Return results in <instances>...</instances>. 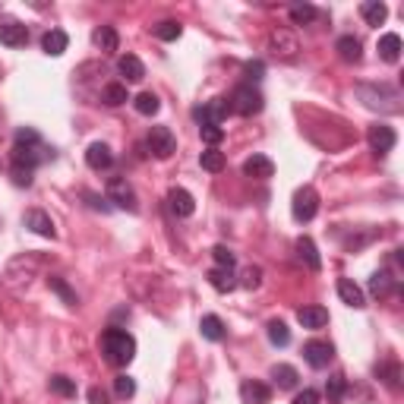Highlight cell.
Returning <instances> with one entry per match:
<instances>
[{
  "mask_svg": "<svg viewBox=\"0 0 404 404\" xmlns=\"http://www.w3.org/2000/svg\"><path fill=\"white\" fill-rule=\"evenodd\" d=\"M240 401L243 404H269L272 401V385L259 383V379H247L240 385Z\"/></svg>",
  "mask_w": 404,
  "mask_h": 404,
  "instance_id": "14",
  "label": "cell"
},
{
  "mask_svg": "<svg viewBox=\"0 0 404 404\" xmlns=\"http://www.w3.org/2000/svg\"><path fill=\"white\" fill-rule=\"evenodd\" d=\"M243 288H247V291H256V288H259V284H263V269H259V265H247V269H243Z\"/></svg>",
  "mask_w": 404,
  "mask_h": 404,
  "instance_id": "45",
  "label": "cell"
},
{
  "mask_svg": "<svg viewBox=\"0 0 404 404\" xmlns=\"http://www.w3.org/2000/svg\"><path fill=\"white\" fill-rule=\"evenodd\" d=\"M344 392H348V379L341 376V373H332V376L326 379V395H328V401H341V398H344Z\"/></svg>",
  "mask_w": 404,
  "mask_h": 404,
  "instance_id": "39",
  "label": "cell"
},
{
  "mask_svg": "<svg viewBox=\"0 0 404 404\" xmlns=\"http://www.w3.org/2000/svg\"><path fill=\"white\" fill-rule=\"evenodd\" d=\"M367 142H369V149L376 152V155H385V152L395 149L398 136H395V130H392L389 123H373V127L367 130Z\"/></svg>",
  "mask_w": 404,
  "mask_h": 404,
  "instance_id": "9",
  "label": "cell"
},
{
  "mask_svg": "<svg viewBox=\"0 0 404 404\" xmlns=\"http://www.w3.org/2000/svg\"><path fill=\"white\" fill-rule=\"evenodd\" d=\"M269 341L275 348H288V344H291V328L284 326L281 319H272L269 322Z\"/></svg>",
  "mask_w": 404,
  "mask_h": 404,
  "instance_id": "37",
  "label": "cell"
},
{
  "mask_svg": "<svg viewBox=\"0 0 404 404\" xmlns=\"http://www.w3.org/2000/svg\"><path fill=\"white\" fill-rule=\"evenodd\" d=\"M199 332H202V338L206 341H225V322L218 319V316H202V322H199Z\"/></svg>",
  "mask_w": 404,
  "mask_h": 404,
  "instance_id": "33",
  "label": "cell"
},
{
  "mask_svg": "<svg viewBox=\"0 0 404 404\" xmlns=\"http://www.w3.org/2000/svg\"><path fill=\"white\" fill-rule=\"evenodd\" d=\"M85 164H89L92 170H107L114 164L111 149H107L105 142H92V146L85 149Z\"/></svg>",
  "mask_w": 404,
  "mask_h": 404,
  "instance_id": "18",
  "label": "cell"
},
{
  "mask_svg": "<svg viewBox=\"0 0 404 404\" xmlns=\"http://www.w3.org/2000/svg\"><path fill=\"white\" fill-rule=\"evenodd\" d=\"M48 288H51V291H54L60 300H64L67 306H76V304H79L76 291H73L70 284H67V278H60V275H51V278H48Z\"/></svg>",
  "mask_w": 404,
  "mask_h": 404,
  "instance_id": "31",
  "label": "cell"
},
{
  "mask_svg": "<svg viewBox=\"0 0 404 404\" xmlns=\"http://www.w3.org/2000/svg\"><path fill=\"white\" fill-rule=\"evenodd\" d=\"M199 164H202V170H209V174H218V170H225V152L206 149L199 155Z\"/></svg>",
  "mask_w": 404,
  "mask_h": 404,
  "instance_id": "38",
  "label": "cell"
},
{
  "mask_svg": "<svg viewBox=\"0 0 404 404\" xmlns=\"http://www.w3.org/2000/svg\"><path fill=\"white\" fill-rule=\"evenodd\" d=\"M297 256L306 263V269H310V272H319L322 269L319 249H316V243H313L310 237H297Z\"/></svg>",
  "mask_w": 404,
  "mask_h": 404,
  "instance_id": "26",
  "label": "cell"
},
{
  "mask_svg": "<svg viewBox=\"0 0 404 404\" xmlns=\"http://www.w3.org/2000/svg\"><path fill=\"white\" fill-rule=\"evenodd\" d=\"M133 105L142 117H155V114L161 111V101H158V95H152V92H139L133 98Z\"/></svg>",
  "mask_w": 404,
  "mask_h": 404,
  "instance_id": "34",
  "label": "cell"
},
{
  "mask_svg": "<svg viewBox=\"0 0 404 404\" xmlns=\"http://www.w3.org/2000/svg\"><path fill=\"white\" fill-rule=\"evenodd\" d=\"M38 265H42V256H35V253H26V256H19V259H13V263L7 265V284L10 288H22V284H28L32 278H35Z\"/></svg>",
  "mask_w": 404,
  "mask_h": 404,
  "instance_id": "5",
  "label": "cell"
},
{
  "mask_svg": "<svg viewBox=\"0 0 404 404\" xmlns=\"http://www.w3.org/2000/svg\"><path fill=\"white\" fill-rule=\"evenodd\" d=\"M291 212H294V218H297L300 225L313 221V218H316V212H319V193L313 190V186H300V190L294 193Z\"/></svg>",
  "mask_w": 404,
  "mask_h": 404,
  "instance_id": "7",
  "label": "cell"
},
{
  "mask_svg": "<svg viewBox=\"0 0 404 404\" xmlns=\"http://www.w3.org/2000/svg\"><path fill=\"white\" fill-rule=\"evenodd\" d=\"M294 404H319V392H316V389H304L297 398H294Z\"/></svg>",
  "mask_w": 404,
  "mask_h": 404,
  "instance_id": "49",
  "label": "cell"
},
{
  "mask_svg": "<svg viewBox=\"0 0 404 404\" xmlns=\"http://www.w3.org/2000/svg\"><path fill=\"white\" fill-rule=\"evenodd\" d=\"M338 297L348 306H354V310H363V306H367V297H363L360 284H354V278H338Z\"/></svg>",
  "mask_w": 404,
  "mask_h": 404,
  "instance_id": "19",
  "label": "cell"
},
{
  "mask_svg": "<svg viewBox=\"0 0 404 404\" xmlns=\"http://www.w3.org/2000/svg\"><path fill=\"white\" fill-rule=\"evenodd\" d=\"M28 42V28L16 19H7L0 22V44H7V48H22Z\"/></svg>",
  "mask_w": 404,
  "mask_h": 404,
  "instance_id": "15",
  "label": "cell"
},
{
  "mask_svg": "<svg viewBox=\"0 0 404 404\" xmlns=\"http://www.w3.org/2000/svg\"><path fill=\"white\" fill-rule=\"evenodd\" d=\"M117 70H121V76L127 79V82H142V79H146V67H142V60L136 54H123L121 60H117Z\"/></svg>",
  "mask_w": 404,
  "mask_h": 404,
  "instance_id": "20",
  "label": "cell"
},
{
  "mask_svg": "<svg viewBox=\"0 0 404 404\" xmlns=\"http://www.w3.org/2000/svg\"><path fill=\"white\" fill-rule=\"evenodd\" d=\"M10 158H13L16 168L35 170L42 161L54 158V149H48V146H44L42 136H38V130L22 127V130H16V139H13V152H10Z\"/></svg>",
  "mask_w": 404,
  "mask_h": 404,
  "instance_id": "1",
  "label": "cell"
},
{
  "mask_svg": "<svg viewBox=\"0 0 404 404\" xmlns=\"http://www.w3.org/2000/svg\"><path fill=\"white\" fill-rule=\"evenodd\" d=\"M263 73H265V64H263V60H249V64H243V76L249 79L247 85L259 82V79H263Z\"/></svg>",
  "mask_w": 404,
  "mask_h": 404,
  "instance_id": "46",
  "label": "cell"
},
{
  "mask_svg": "<svg viewBox=\"0 0 404 404\" xmlns=\"http://www.w3.org/2000/svg\"><path fill=\"white\" fill-rule=\"evenodd\" d=\"M272 51H275V57H281V60H294L300 51V42L288 32V28H278V32H272Z\"/></svg>",
  "mask_w": 404,
  "mask_h": 404,
  "instance_id": "13",
  "label": "cell"
},
{
  "mask_svg": "<svg viewBox=\"0 0 404 404\" xmlns=\"http://www.w3.org/2000/svg\"><path fill=\"white\" fill-rule=\"evenodd\" d=\"M395 284H398V278H392L389 269H379V272H373V278H369V291L376 294V297H389V294L395 291Z\"/></svg>",
  "mask_w": 404,
  "mask_h": 404,
  "instance_id": "27",
  "label": "cell"
},
{
  "mask_svg": "<svg viewBox=\"0 0 404 404\" xmlns=\"http://www.w3.org/2000/svg\"><path fill=\"white\" fill-rule=\"evenodd\" d=\"M146 146H149V152L155 158H170L174 152H177V139H174V133H170L168 127H152L149 130V139H146Z\"/></svg>",
  "mask_w": 404,
  "mask_h": 404,
  "instance_id": "8",
  "label": "cell"
},
{
  "mask_svg": "<svg viewBox=\"0 0 404 404\" xmlns=\"http://www.w3.org/2000/svg\"><path fill=\"white\" fill-rule=\"evenodd\" d=\"M26 227L32 231V234H38V237H48V240H54L57 237V231H54V221H51V215L44 212V209H28L26 212Z\"/></svg>",
  "mask_w": 404,
  "mask_h": 404,
  "instance_id": "12",
  "label": "cell"
},
{
  "mask_svg": "<svg viewBox=\"0 0 404 404\" xmlns=\"http://www.w3.org/2000/svg\"><path fill=\"white\" fill-rule=\"evenodd\" d=\"M107 202H111V209H123V212H136V190L130 186L127 177H114L111 184H107Z\"/></svg>",
  "mask_w": 404,
  "mask_h": 404,
  "instance_id": "6",
  "label": "cell"
},
{
  "mask_svg": "<svg viewBox=\"0 0 404 404\" xmlns=\"http://www.w3.org/2000/svg\"><path fill=\"white\" fill-rule=\"evenodd\" d=\"M48 385H51V392L60 398H76V383H73L70 376H60V373H57V376H51Z\"/></svg>",
  "mask_w": 404,
  "mask_h": 404,
  "instance_id": "40",
  "label": "cell"
},
{
  "mask_svg": "<svg viewBox=\"0 0 404 404\" xmlns=\"http://www.w3.org/2000/svg\"><path fill=\"white\" fill-rule=\"evenodd\" d=\"M335 357V348L328 344V341H319V338H313L304 344V360L310 363L313 369H326L328 363H332Z\"/></svg>",
  "mask_w": 404,
  "mask_h": 404,
  "instance_id": "10",
  "label": "cell"
},
{
  "mask_svg": "<svg viewBox=\"0 0 404 404\" xmlns=\"http://www.w3.org/2000/svg\"><path fill=\"white\" fill-rule=\"evenodd\" d=\"M316 19V7L313 3H294L291 7V22L294 26H310Z\"/></svg>",
  "mask_w": 404,
  "mask_h": 404,
  "instance_id": "41",
  "label": "cell"
},
{
  "mask_svg": "<svg viewBox=\"0 0 404 404\" xmlns=\"http://www.w3.org/2000/svg\"><path fill=\"white\" fill-rule=\"evenodd\" d=\"M360 16L367 19V26H383L385 16H389V7H385L383 0H367L360 7Z\"/></svg>",
  "mask_w": 404,
  "mask_h": 404,
  "instance_id": "30",
  "label": "cell"
},
{
  "mask_svg": "<svg viewBox=\"0 0 404 404\" xmlns=\"http://www.w3.org/2000/svg\"><path fill=\"white\" fill-rule=\"evenodd\" d=\"M209 284H212L215 291H221V294H227V291H234L237 288V281H234V272L231 269H218V265H215V269H209Z\"/></svg>",
  "mask_w": 404,
  "mask_h": 404,
  "instance_id": "29",
  "label": "cell"
},
{
  "mask_svg": "<svg viewBox=\"0 0 404 404\" xmlns=\"http://www.w3.org/2000/svg\"><path fill=\"white\" fill-rule=\"evenodd\" d=\"M243 174L253 180H269L272 174H275V164H272L269 155H253L243 161Z\"/></svg>",
  "mask_w": 404,
  "mask_h": 404,
  "instance_id": "17",
  "label": "cell"
},
{
  "mask_svg": "<svg viewBox=\"0 0 404 404\" xmlns=\"http://www.w3.org/2000/svg\"><path fill=\"white\" fill-rule=\"evenodd\" d=\"M152 32H155L158 42H177V38L184 35V26H180V22H174V19H164V22H158Z\"/></svg>",
  "mask_w": 404,
  "mask_h": 404,
  "instance_id": "36",
  "label": "cell"
},
{
  "mask_svg": "<svg viewBox=\"0 0 404 404\" xmlns=\"http://www.w3.org/2000/svg\"><path fill=\"white\" fill-rule=\"evenodd\" d=\"M376 376H379V383H383V385H389L392 392H398V389H401V367H398L395 360L379 363V367H376Z\"/></svg>",
  "mask_w": 404,
  "mask_h": 404,
  "instance_id": "28",
  "label": "cell"
},
{
  "mask_svg": "<svg viewBox=\"0 0 404 404\" xmlns=\"http://www.w3.org/2000/svg\"><path fill=\"white\" fill-rule=\"evenodd\" d=\"M67 44H70V38H67L64 28H51V32H44V38H42V51L48 57H60L67 51Z\"/></svg>",
  "mask_w": 404,
  "mask_h": 404,
  "instance_id": "21",
  "label": "cell"
},
{
  "mask_svg": "<svg viewBox=\"0 0 404 404\" xmlns=\"http://www.w3.org/2000/svg\"><path fill=\"white\" fill-rule=\"evenodd\" d=\"M199 136H202V142H209V146H218L221 139H225V127H218V123H206V127H199Z\"/></svg>",
  "mask_w": 404,
  "mask_h": 404,
  "instance_id": "44",
  "label": "cell"
},
{
  "mask_svg": "<svg viewBox=\"0 0 404 404\" xmlns=\"http://www.w3.org/2000/svg\"><path fill=\"white\" fill-rule=\"evenodd\" d=\"M114 395L123 398V401H127V398H133V395H136V383H133V376L121 373V376L114 379Z\"/></svg>",
  "mask_w": 404,
  "mask_h": 404,
  "instance_id": "42",
  "label": "cell"
},
{
  "mask_svg": "<svg viewBox=\"0 0 404 404\" xmlns=\"http://www.w3.org/2000/svg\"><path fill=\"white\" fill-rule=\"evenodd\" d=\"M101 101H105V105H111V107L130 101L127 98V85H123V82H107L105 89H101Z\"/></svg>",
  "mask_w": 404,
  "mask_h": 404,
  "instance_id": "35",
  "label": "cell"
},
{
  "mask_svg": "<svg viewBox=\"0 0 404 404\" xmlns=\"http://www.w3.org/2000/svg\"><path fill=\"white\" fill-rule=\"evenodd\" d=\"M231 111L234 114H240V117H253V114H259L265 107V98H263V92L259 89H253V85H237L234 92H231Z\"/></svg>",
  "mask_w": 404,
  "mask_h": 404,
  "instance_id": "4",
  "label": "cell"
},
{
  "mask_svg": "<svg viewBox=\"0 0 404 404\" xmlns=\"http://www.w3.org/2000/svg\"><path fill=\"white\" fill-rule=\"evenodd\" d=\"M32 174H35V170H28V168H10V177H13V184L16 186H32Z\"/></svg>",
  "mask_w": 404,
  "mask_h": 404,
  "instance_id": "47",
  "label": "cell"
},
{
  "mask_svg": "<svg viewBox=\"0 0 404 404\" xmlns=\"http://www.w3.org/2000/svg\"><path fill=\"white\" fill-rule=\"evenodd\" d=\"M297 322L304 328H322L328 322V310H326V306H300V310H297Z\"/></svg>",
  "mask_w": 404,
  "mask_h": 404,
  "instance_id": "22",
  "label": "cell"
},
{
  "mask_svg": "<svg viewBox=\"0 0 404 404\" xmlns=\"http://www.w3.org/2000/svg\"><path fill=\"white\" fill-rule=\"evenodd\" d=\"M379 57L385 64H398V57H401V35L398 32H385L379 38Z\"/></svg>",
  "mask_w": 404,
  "mask_h": 404,
  "instance_id": "23",
  "label": "cell"
},
{
  "mask_svg": "<svg viewBox=\"0 0 404 404\" xmlns=\"http://www.w3.org/2000/svg\"><path fill=\"white\" fill-rule=\"evenodd\" d=\"M212 256H215V265H218V269H231V272H234V265H237V256L231 253V249H227L225 243H218V247L212 249Z\"/></svg>",
  "mask_w": 404,
  "mask_h": 404,
  "instance_id": "43",
  "label": "cell"
},
{
  "mask_svg": "<svg viewBox=\"0 0 404 404\" xmlns=\"http://www.w3.org/2000/svg\"><path fill=\"white\" fill-rule=\"evenodd\" d=\"M272 379H275V385H278V389L291 392V389H297L300 373H297V369H294V367H288V363H275V367H272Z\"/></svg>",
  "mask_w": 404,
  "mask_h": 404,
  "instance_id": "24",
  "label": "cell"
},
{
  "mask_svg": "<svg viewBox=\"0 0 404 404\" xmlns=\"http://www.w3.org/2000/svg\"><path fill=\"white\" fill-rule=\"evenodd\" d=\"M89 404H107V395H105V389H98V385H92V389H89Z\"/></svg>",
  "mask_w": 404,
  "mask_h": 404,
  "instance_id": "50",
  "label": "cell"
},
{
  "mask_svg": "<svg viewBox=\"0 0 404 404\" xmlns=\"http://www.w3.org/2000/svg\"><path fill=\"white\" fill-rule=\"evenodd\" d=\"M168 206L177 218H190V215L196 212V202H193V196L184 190V186H174V190L168 193Z\"/></svg>",
  "mask_w": 404,
  "mask_h": 404,
  "instance_id": "16",
  "label": "cell"
},
{
  "mask_svg": "<svg viewBox=\"0 0 404 404\" xmlns=\"http://www.w3.org/2000/svg\"><path fill=\"white\" fill-rule=\"evenodd\" d=\"M82 199L95 209V212H111V202H107V199H101L98 193H82Z\"/></svg>",
  "mask_w": 404,
  "mask_h": 404,
  "instance_id": "48",
  "label": "cell"
},
{
  "mask_svg": "<svg viewBox=\"0 0 404 404\" xmlns=\"http://www.w3.org/2000/svg\"><path fill=\"white\" fill-rule=\"evenodd\" d=\"M335 51H338V57L344 60V64H357L363 57V51H360V38H354V35H341L338 38V44H335Z\"/></svg>",
  "mask_w": 404,
  "mask_h": 404,
  "instance_id": "25",
  "label": "cell"
},
{
  "mask_svg": "<svg viewBox=\"0 0 404 404\" xmlns=\"http://www.w3.org/2000/svg\"><path fill=\"white\" fill-rule=\"evenodd\" d=\"M101 354H105V360L111 363V367H127L130 360L136 357V338L130 332H123V328H105L101 332Z\"/></svg>",
  "mask_w": 404,
  "mask_h": 404,
  "instance_id": "2",
  "label": "cell"
},
{
  "mask_svg": "<svg viewBox=\"0 0 404 404\" xmlns=\"http://www.w3.org/2000/svg\"><path fill=\"white\" fill-rule=\"evenodd\" d=\"M357 98L363 101L373 111H401V92L392 89V85H357Z\"/></svg>",
  "mask_w": 404,
  "mask_h": 404,
  "instance_id": "3",
  "label": "cell"
},
{
  "mask_svg": "<svg viewBox=\"0 0 404 404\" xmlns=\"http://www.w3.org/2000/svg\"><path fill=\"white\" fill-rule=\"evenodd\" d=\"M92 42L98 44L105 54H111V51H117V42H121V38H117V28L114 26H98L95 28V35H92Z\"/></svg>",
  "mask_w": 404,
  "mask_h": 404,
  "instance_id": "32",
  "label": "cell"
},
{
  "mask_svg": "<svg viewBox=\"0 0 404 404\" xmlns=\"http://www.w3.org/2000/svg\"><path fill=\"white\" fill-rule=\"evenodd\" d=\"M227 114H231V105L221 101V98H215V101H209V105H199L196 111H193V117H196L199 127H206V123H218L221 127V121H225Z\"/></svg>",
  "mask_w": 404,
  "mask_h": 404,
  "instance_id": "11",
  "label": "cell"
}]
</instances>
